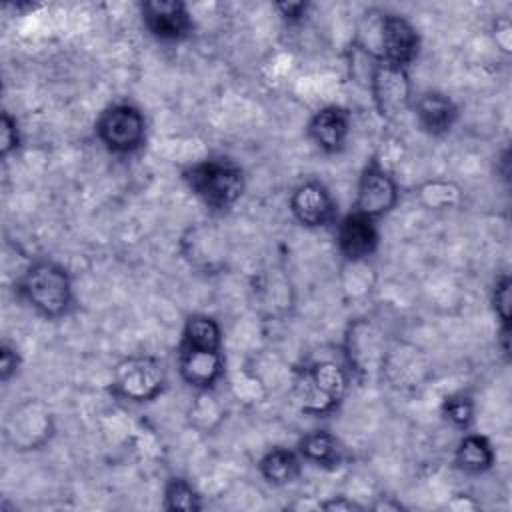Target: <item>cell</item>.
Masks as SVG:
<instances>
[{
  "label": "cell",
  "instance_id": "15",
  "mask_svg": "<svg viewBox=\"0 0 512 512\" xmlns=\"http://www.w3.org/2000/svg\"><path fill=\"white\" fill-rule=\"evenodd\" d=\"M350 134V114L346 108L330 104L314 112L308 122L310 140L326 154L340 152Z\"/></svg>",
  "mask_w": 512,
  "mask_h": 512
},
{
  "label": "cell",
  "instance_id": "21",
  "mask_svg": "<svg viewBox=\"0 0 512 512\" xmlns=\"http://www.w3.org/2000/svg\"><path fill=\"white\" fill-rule=\"evenodd\" d=\"M164 506L168 510H202V500L196 488L184 478H170L164 488Z\"/></svg>",
  "mask_w": 512,
  "mask_h": 512
},
{
  "label": "cell",
  "instance_id": "23",
  "mask_svg": "<svg viewBox=\"0 0 512 512\" xmlns=\"http://www.w3.org/2000/svg\"><path fill=\"white\" fill-rule=\"evenodd\" d=\"M444 416L458 428H468L472 424L474 418V404L468 396L464 394H456V396H448L444 400Z\"/></svg>",
  "mask_w": 512,
  "mask_h": 512
},
{
  "label": "cell",
  "instance_id": "1",
  "mask_svg": "<svg viewBox=\"0 0 512 512\" xmlns=\"http://www.w3.org/2000/svg\"><path fill=\"white\" fill-rule=\"evenodd\" d=\"M350 378L352 374L344 362H336L332 358L308 360L294 372V402L304 414H330L342 404L350 386Z\"/></svg>",
  "mask_w": 512,
  "mask_h": 512
},
{
  "label": "cell",
  "instance_id": "2",
  "mask_svg": "<svg viewBox=\"0 0 512 512\" xmlns=\"http://www.w3.org/2000/svg\"><path fill=\"white\" fill-rule=\"evenodd\" d=\"M18 294L40 316L56 320L68 314L74 302L68 270L48 258L34 260L18 278Z\"/></svg>",
  "mask_w": 512,
  "mask_h": 512
},
{
  "label": "cell",
  "instance_id": "13",
  "mask_svg": "<svg viewBox=\"0 0 512 512\" xmlns=\"http://www.w3.org/2000/svg\"><path fill=\"white\" fill-rule=\"evenodd\" d=\"M180 378L198 392H210L222 378L224 354L222 350H204L192 346H178Z\"/></svg>",
  "mask_w": 512,
  "mask_h": 512
},
{
  "label": "cell",
  "instance_id": "18",
  "mask_svg": "<svg viewBox=\"0 0 512 512\" xmlns=\"http://www.w3.org/2000/svg\"><path fill=\"white\" fill-rule=\"evenodd\" d=\"M456 466L466 474H484L494 464V448L482 434H466L454 452Z\"/></svg>",
  "mask_w": 512,
  "mask_h": 512
},
{
  "label": "cell",
  "instance_id": "3",
  "mask_svg": "<svg viewBox=\"0 0 512 512\" xmlns=\"http://www.w3.org/2000/svg\"><path fill=\"white\" fill-rule=\"evenodd\" d=\"M186 186L212 210L232 208L246 188L242 168L230 158H206L182 172Z\"/></svg>",
  "mask_w": 512,
  "mask_h": 512
},
{
  "label": "cell",
  "instance_id": "20",
  "mask_svg": "<svg viewBox=\"0 0 512 512\" xmlns=\"http://www.w3.org/2000/svg\"><path fill=\"white\" fill-rule=\"evenodd\" d=\"M180 344L204 350H222V328L208 314H192L184 322Z\"/></svg>",
  "mask_w": 512,
  "mask_h": 512
},
{
  "label": "cell",
  "instance_id": "9",
  "mask_svg": "<svg viewBox=\"0 0 512 512\" xmlns=\"http://www.w3.org/2000/svg\"><path fill=\"white\" fill-rule=\"evenodd\" d=\"M398 194L400 190L390 170L380 160L372 158L360 172L352 212L378 220L396 206Z\"/></svg>",
  "mask_w": 512,
  "mask_h": 512
},
{
  "label": "cell",
  "instance_id": "14",
  "mask_svg": "<svg viewBox=\"0 0 512 512\" xmlns=\"http://www.w3.org/2000/svg\"><path fill=\"white\" fill-rule=\"evenodd\" d=\"M336 244L348 262H362L378 248L376 220L350 212L338 222Z\"/></svg>",
  "mask_w": 512,
  "mask_h": 512
},
{
  "label": "cell",
  "instance_id": "24",
  "mask_svg": "<svg viewBox=\"0 0 512 512\" xmlns=\"http://www.w3.org/2000/svg\"><path fill=\"white\" fill-rule=\"evenodd\" d=\"M20 146V130L18 122L10 112H2L0 116V154L2 158H8L12 152H16Z\"/></svg>",
  "mask_w": 512,
  "mask_h": 512
},
{
  "label": "cell",
  "instance_id": "10",
  "mask_svg": "<svg viewBox=\"0 0 512 512\" xmlns=\"http://www.w3.org/2000/svg\"><path fill=\"white\" fill-rule=\"evenodd\" d=\"M140 16L158 42H182L194 30L192 14L180 0H146L140 4Z\"/></svg>",
  "mask_w": 512,
  "mask_h": 512
},
{
  "label": "cell",
  "instance_id": "6",
  "mask_svg": "<svg viewBox=\"0 0 512 512\" xmlns=\"http://www.w3.org/2000/svg\"><path fill=\"white\" fill-rule=\"evenodd\" d=\"M96 136L114 154H132L146 140V118L128 102L108 106L96 120Z\"/></svg>",
  "mask_w": 512,
  "mask_h": 512
},
{
  "label": "cell",
  "instance_id": "12",
  "mask_svg": "<svg viewBox=\"0 0 512 512\" xmlns=\"http://www.w3.org/2000/svg\"><path fill=\"white\" fill-rule=\"evenodd\" d=\"M378 38L382 48L378 58L390 64L406 68L420 52V34L416 26L402 14H384L380 18Z\"/></svg>",
  "mask_w": 512,
  "mask_h": 512
},
{
  "label": "cell",
  "instance_id": "25",
  "mask_svg": "<svg viewBox=\"0 0 512 512\" xmlns=\"http://www.w3.org/2000/svg\"><path fill=\"white\" fill-rule=\"evenodd\" d=\"M18 368H20V354H18V350L12 344L4 342L0 346V380L8 382L18 372Z\"/></svg>",
  "mask_w": 512,
  "mask_h": 512
},
{
  "label": "cell",
  "instance_id": "28",
  "mask_svg": "<svg viewBox=\"0 0 512 512\" xmlns=\"http://www.w3.org/2000/svg\"><path fill=\"white\" fill-rule=\"evenodd\" d=\"M320 508H324V510H362L360 504H356V502H352V500H346L344 496L326 500V502L320 504Z\"/></svg>",
  "mask_w": 512,
  "mask_h": 512
},
{
  "label": "cell",
  "instance_id": "8",
  "mask_svg": "<svg viewBox=\"0 0 512 512\" xmlns=\"http://www.w3.org/2000/svg\"><path fill=\"white\" fill-rule=\"evenodd\" d=\"M52 432V412L40 398H26L14 406L4 424V436L16 450H36L50 440Z\"/></svg>",
  "mask_w": 512,
  "mask_h": 512
},
{
  "label": "cell",
  "instance_id": "4",
  "mask_svg": "<svg viewBox=\"0 0 512 512\" xmlns=\"http://www.w3.org/2000/svg\"><path fill=\"white\" fill-rule=\"evenodd\" d=\"M344 364L358 380H370L384 370L386 342L372 320L350 322L344 334Z\"/></svg>",
  "mask_w": 512,
  "mask_h": 512
},
{
  "label": "cell",
  "instance_id": "16",
  "mask_svg": "<svg viewBox=\"0 0 512 512\" xmlns=\"http://www.w3.org/2000/svg\"><path fill=\"white\" fill-rule=\"evenodd\" d=\"M414 114H416L420 128L426 134L444 136L458 122L460 108L448 94L428 90L418 96V100L414 104Z\"/></svg>",
  "mask_w": 512,
  "mask_h": 512
},
{
  "label": "cell",
  "instance_id": "26",
  "mask_svg": "<svg viewBox=\"0 0 512 512\" xmlns=\"http://www.w3.org/2000/svg\"><path fill=\"white\" fill-rule=\"evenodd\" d=\"M310 4L308 2H278L276 10L288 24H298L304 20Z\"/></svg>",
  "mask_w": 512,
  "mask_h": 512
},
{
  "label": "cell",
  "instance_id": "7",
  "mask_svg": "<svg viewBox=\"0 0 512 512\" xmlns=\"http://www.w3.org/2000/svg\"><path fill=\"white\" fill-rule=\"evenodd\" d=\"M370 92L378 114L384 120H396L412 104V82L404 66L376 58L370 68Z\"/></svg>",
  "mask_w": 512,
  "mask_h": 512
},
{
  "label": "cell",
  "instance_id": "17",
  "mask_svg": "<svg viewBox=\"0 0 512 512\" xmlns=\"http://www.w3.org/2000/svg\"><path fill=\"white\" fill-rule=\"evenodd\" d=\"M298 454L326 470H334L346 460V448L328 430H314L306 434L298 444Z\"/></svg>",
  "mask_w": 512,
  "mask_h": 512
},
{
  "label": "cell",
  "instance_id": "22",
  "mask_svg": "<svg viewBox=\"0 0 512 512\" xmlns=\"http://www.w3.org/2000/svg\"><path fill=\"white\" fill-rule=\"evenodd\" d=\"M510 276L508 274H502L494 288H492V308H494V314L498 316L500 324H502V336L508 334V328H510V302H512V296H510Z\"/></svg>",
  "mask_w": 512,
  "mask_h": 512
},
{
  "label": "cell",
  "instance_id": "27",
  "mask_svg": "<svg viewBox=\"0 0 512 512\" xmlns=\"http://www.w3.org/2000/svg\"><path fill=\"white\" fill-rule=\"evenodd\" d=\"M510 22L508 18H502L496 22V44L504 50L510 52Z\"/></svg>",
  "mask_w": 512,
  "mask_h": 512
},
{
  "label": "cell",
  "instance_id": "5",
  "mask_svg": "<svg viewBox=\"0 0 512 512\" xmlns=\"http://www.w3.org/2000/svg\"><path fill=\"white\" fill-rule=\"evenodd\" d=\"M164 386L166 368L156 356H128L114 366L112 388L124 400L150 402L162 394Z\"/></svg>",
  "mask_w": 512,
  "mask_h": 512
},
{
  "label": "cell",
  "instance_id": "19",
  "mask_svg": "<svg viewBox=\"0 0 512 512\" xmlns=\"http://www.w3.org/2000/svg\"><path fill=\"white\" fill-rule=\"evenodd\" d=\"M260 474L274 486L292 484L302 470V456L288 448H272L260 458Z\"/></svg>",
  "mask_w": 512,
  "mask_h": 512
},
{
  "label": "cell",
  "instance_id": "11",
  "mask_svg": "<svg viewBox=\"0 0 512 512\" xmlns=\"http://www.w3.org/2000/svg\"><path fill=\"white\" fill-rule=\"evenodd\" d=\"M336 200L320 180H304L290 194V212L306 228H324L336 218Z\"/></svg>",
  "mask_w": 512,
  "mask_h": 512
}]
</instances>
